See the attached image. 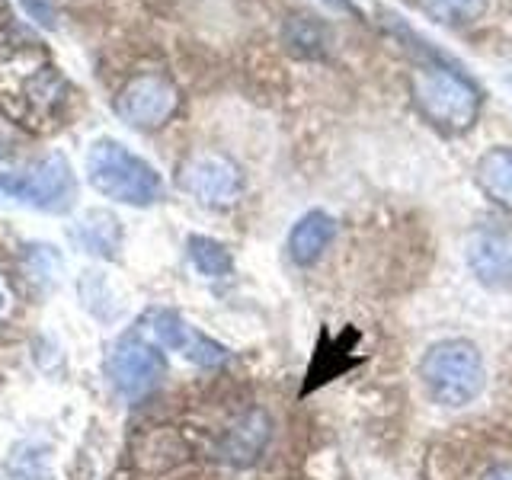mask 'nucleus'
I'll return each instance as SVG.
<instances>
[{"instance_id":"nucleus-1","label":"nucleus","mask_w":512,"mask_h":480,"mask_svg":"<svg viewBox=\"0 0 512 480\" xmlns=\"http://www.w3.org/2000/svg\"><path fill=\"white\" fill-rule=\"evenodd\" d=\"M410 96L420 116L442 135L471 132L484 103L480 87L464 71L452 68L448 58L420 64L410 80Z\"/></svg>"},{"instance_id":"nucleus-2","label":"nucleus","mask_w":512,"mask_h":480,"mask_svg":"<svg viewBox=\"0 0 512 480\" xmlns=\"http://www.w3.org/2000/svg\"><path fill=\"white\" fill-rule=\"evenodd\" d=\"M87 180L100 196L122 205L148 208L164 199V180H160V173L116 138H100L90 144Z\"/></svg>"},{"instance_id":"nucleus-3","label":"nucleus","mask_w":512,"mask_h":480,"mask_svg":"<svg viewBox=\"0 0 512 480\" xmlns=\"http://www.w3.org/2000/svg\"><path fill=\"white\" fill-rule=\"evenodd\" d=\"M416 375H420V384L432 404L452 410L474 404L480 391H484V378H487L484 356H480V349L471 340L432 343L423 352Z\"/></svg>"},{"instance_id":"nucleus-4","label":"nucleus","mask_w":512,"mask_h":480,"mask_svg":"<svg viewBox=\"0 0 512 480\" xmlns=\"http://www.w3.org/2000/svg\"><path fill=\"white\" fill-rule=\"evenodd\" d=\"M0 192L36 212L61 215L77 199V180L64 154H45L23 167L0 170Z\"/></svg>"},{"instance_id":"nucleus-5","label":"nucleus","mask_w":512,"mask_h":480,"mask_svg":"<svg viewBox=\"0 0 512 480\" xmlns=\"http://www.w3.org/2000/svg\"><path fill=\"white\" fill-rule=\"evenodd\" d=\"M164 372H167L164 352L141 330L119 336L116 346L109 349L106 375L112 381V388L128 400L151 394L160 384V378H164Z\"/></svg>"},{"instance_id":"nucleus-6","label":"nucleus","mask_w":512,"mask_h":480,"mask_svg":"<svg viewBox=\"0 0 512 480\" xmlns=\"http://www.w3.org/2000/svg\"><path fill=\"white\" fill-rule=\"evenodd\" d=\"M176 109H180V90L164 74H141L128 80L116 96V116L138 132L167 125Z\"/></svg>"},{"instance_id":"nucleus-7","label":"nucleus","mask_w":512,"mask_h":480,"mask_svg":"<svg viewBox=\"0 0 512 480\" xmlns=\"http://www.w3.org/2000/svg\"><path fill=\"white\" fill-rule=\"evenodd\" d=\"M141 333H148L160 349L180 352L183 359L196 362L202 368H218L231 359V352L221 343H215L212 336L199 333L192 324H186L180 314L167 311V308H154V311L144 314Z\"/></svg>"},{"instance_id":"nucleus-8","label":"nucleus","mask_w":512,"mask_h":480,"mask_svg":"<svg viewBox=\"0 0 512 480\" xmlns=\"http://www.w3.org/2000/svg\"><path fill=\"white\" fill-rule=\"evenodd\" d=\"M180 186L202 205L228 208L244 192V173L224 154H192L180 167Z\"/></svg>"},{"instance_id":"nucleus-9","label":"nucleus","mask_w":512,"mask_h":480,"mask_svg":"<svg viewBox=\"0 0 512 480\" xmlns=\"http://www.w3.org/2000/svg\"><path fill=\"white\" fill-rule=\"evenodd\" d=\"M468 269L490 292H512V231L480 228L468 240Z\"/></svg>"},{"instance_id":"nucleus-10","label":"nucleus","mask_w":512,"mask_h":480,"mask_svg":"<svg viewBox=\"0 0 512 480\" xmlns=\"http://www.w3.org/2000/svg\"><path fill=\"white\" fill-rule=\"evenodd\" d=\"M336 237V218L327 215L324 208H314V212L301 215L295 221V228L288 231V256H292L295 266H314L324 250L333 244Z\"/></svg>"},{"instance_id":"nucleus-11","label":"nucleus","mask_w":512,"mask_h":480,"mask_svg":"<svg viewBox=\"0 0 512 480\" xmlns=\"http://www.w3.org/2000/svg\"><path fill=\"white\" fill-rule=\"evenodd\" d=\"M266 442H269V416L260 410H250L228 429V436L221 442V458L228 464H237V468H247V464H253L263 455Z\"/></svg>"},{"instance_id":"nucleus-12","label":"nucleus","mask_w":512,"mask_h":480,"mask_svg":"<svg viewBox=\"0 0 512 480\" xmlns=\"http://www.w3.org/2000/svg\"><path fill=\"white\" fill-rule=\"evenodd\" d=\"M474 180L487 199H493L500 208L512 212V148L509 144H496L477 157Z\"/></svg>"},{"instance_id":"nucleus-13","label":"nucleus","mask_w":512,"mask_h":480,"mask_svg":"<svg viewBox=\"0 0 512 480\" xmlns=\"http://www.w3.org/2000/svg\"><path fill=\"white\" fill-rule=\"evenodd\" d=\"M74 240L87 253L93 256H116L122 247V228H119V218L103 212V208H93L84 218H80L74 228H71Z\"/></svg>"},{"instance_id":"nucleus-14","label":"nucleus","mask_w":512,"mask_h":480,"mask_svg":"<svg viewBox=\"0 0 512 480\" xmlns=\"http://www.w3.org/2000/svg\"><path fill=\"white\" fill-rule=\"evenodd\" d=\"M282 42L298 58H324L330 48V29L317 16L295 13L282 26Z\"/></svg>"},{"instance_id":"nucleus-15","label":"nucleus","mask_w":512,"mask_h":480,"mask_svg":"<svg viewBox=\"0 0 512 480\" xmlns=\"http://www.w3.org/2000/svg\"><path fill=\"white\" fill-rule=\"evenodd\" d=\"M189 260L192 266H196L205 279H224V276H231V269H234V256L231 250L221 244V240H212V237H202V234H192L189 237Z\"/></svg>"},{"instance_id":"nucleus-16","label":"nucleus","mask_w":512,"mask_h":480,"mask_svg":"<svg viewBox=\"0 0 512 480\" xmlns=\"http://www.w3.org/2000/svg\"><path fill=\"white\" fill-rule=\"evenodd\" d=\"M490 0H420V10L439 26H471L487 13Z\"/></svg>"},{"instance_id":"nucleus-17","label":"nucleus","mask_w":512,"mask_h":480,"mask_svg":"<svg viewBox=\"0 0 512 480\" xmlns=\"http://www.w3.org/2000/svg\"><path fill=\"white\" fill-rule=\"evenodd\" d=\"M10 474L13 480H52L45 452H39V448H32V445L16 448V455L10 461Z\"/></svg>"},{"instance_id":"nucleus-18","label":"nucleus","mask_w":512,"mask_h":480,"mask_svg":"<svg viewBox=\"0 0 512 480\" xmlns=\"http://www.w3.org/2000/svg\"><path fill=\"white\" fill-rule=\"evenodd\" d=\"M20 4L26 7V13H29L39 26H45V29H55V26H58V13H55V7H52V0H20Z\"/></svg>"},{"instance_id":"nucleus-19","label":"nucleus","mask_w":512,"mask_h":480,"mask_svg":"<svg viewBox=\"0 0 512 480\" xmlns=\"http://www.w3.org/2000/svg\"><path fill=\"white\" fill-rule=\"evenodd\" d=\"M324 7H330L333 13H343V16H352V20H365L362 7L356 4V0H320Z\"/></svg>"},{"instance_id":"nucleus-20","label":"nucleus","mask_w":512,"mask_h":480,"mask_svg":"<svg viewBox=\"0 0 512 480\" xmlns=\"http://www.w3.org/2000/svg\"><path fill=\"white\" fill-rule=\"evenodd\" d=\"M480 480H512V464H500V468H490Z\"/></svg>"},{"instance_id":"nucleus-21","label":"nucleus","mask_w":512,"mask_h":480,"mask_svg":"<svg viewBox=\"0 0 512 480\" xmlns=\"http://www.w3.org/2000/svg\"><path fill=\"white\" fill-rule=\"evenodd\" d=\"M7 308H10V295H7V288L0 285V317L7 314Z\"/></svg>"},{"instance_id":"nucleus-22","label":"nucleus","mask_w":512,"mask_h":480,"mask_svg":"<svg viewBox=\"0 0 512 480\" xmlns=\"http://www.w3.org/2000/svg\"><path fill=\"white\" fill-rule=\"evenodd\" d=\"M0 23H10V7H7V0H0Z\"/></svg>"},{"instance_id":"nucleus-23","label":"nucleus","mask_w":512,"mask_h":480,"mask_svg":"<svg viewBox=\"0 0 512 480\" xmlns=\"http://www.w3.org/2000/svg\"><path fill=\"white\" fill-rule=\"evenodd\" d=\"M0 154H4V141H0Z\"/></svg>"}]
</instances>
